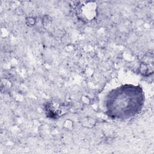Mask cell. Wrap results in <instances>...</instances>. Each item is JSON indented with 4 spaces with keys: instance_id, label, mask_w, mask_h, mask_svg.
<instances>
[{
    "instance_id": "1",
    "label": "cell",
    "mask_w": 154,
    "mask_h": 154,
    "mask_svg": "<svg viewBox=\"0 0 154 154\" xmlns=\"http://www.w3.org/2000/svg\"><path fill=\"white\" fill-rule=\"evenodd\" d=\"M144 100V93L140 86L124 85L112 90L107 95L106 112L112 119H128L140 111Z\"/></svg>"
}]
</instances>
